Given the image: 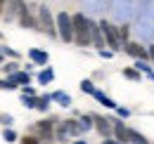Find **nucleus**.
<instances>
[{"instance_id": "10", "label": "nucleus", "mask_w": 154, "mask_h": 144, "mask_svg": "<svg viewBox=\"0 0 154 144\" xmlns=\"http://www.w3.org/2000/svg\"><path fill=\"white\" fill-rule=\"evenodd\" d=\"M93 121H95V128L97 132L104 137V140H112V135H114V118H104V116H93Z\"/></svg>"}, {"instance_id": "33", "label": "nucleus", "mask_w": 154, "mask_h": 144, "mask_svg": "<svg viewBox=\"0 0 154 144\" xmlns=\"http://www.w3.org/2000/svg\"><path fill=\"white\" fill-rule=\"evenodd\" d=\"M112 54H114V52H112V50H100V57H104V59H109Z\"/></svg>"}, {"instance_id": "13", "label": "nucleus", "mask_w": 154, "mask_h": 144, "mask_svg": "<svg viewBox=\"0 0 154 144\" xmlns=\"http://www.w3.org/2000/svg\"><path fill=\"white\" fill-rule=\"evenodd\" d=\"M90 40H93V45H95L97 50H104V45H107L104 33H102L100 24H95V21H90Z\"/></svg>"}, {"instance_id": "25", "label": "nucleus", "mask_w": 154, "mask_h": 144, "mask_svg": "<svg viewBox=\"0 0 154 144\" xmlns=\"http://www.w3.org/2000/svg\"><path fill=\"white\" fill-rule=\"evenodd\" d=\"M81 90L85 92V94H95L97 88L93 85V80H83V83H81Z\"/></svg>"}, {"instance_id": "1", "label": "nucleus", "mask_w": 154, "mask_h": 144, "mask_svg": "<svg viewBox=\"0 0 154 144\" xmlns=\"http://www.w3.org/2000/svg\"><path fill=\"white\" fill-rule=\"evenodd\" d=\"M137 36L142 40H154V0H147L142 12H140V19H137V26H135Z\"/></svg>"}, {"instance_id": "15", "label": "nucleus", "mask_w": 154, "mask_h": 144, "mask_svg": "<svg viewBox=\"0 0 154 144\" xmlns=\"http://www.w3.org/2000/svg\"><path fill=\"white\" fill-rule=\"evenodd\" d=\"M29 59L33 62V64H48L50 62V57H48V52H43V50H29Z\"/></svg>"}, {"instance_id": "5", "label": "nucleus", "mask_w": 154, "mask_h": 144, "mask_svg": "<svg viewBox=\"0 0 154 144\" xmlns=\"http://www.w3.org/2000/svg\"><path fill=\"white\" fill-rule=\"evenodd\" d=\"M78 135H83V132H81V125H78V121H59V123H57L55 140H59V142H66V140L78 137Z\"/></svg>"}, {"instance_id": "22", "label": "nucleus", "mask_w": 154, "mask_h": 144, "mask_svg": "<svg viewBox=\"0 0 154 144\" xmlns=\"http://www.w3.org/2000/svg\"><path fill=\"white\" fill-rule=\"evenodd\" d=\"M2 71L7 73V76H14V73H19V64H17V62H10V64H2Z\"/></svg>"}, {"instance_id": "7", "label": "nucleus", "mask_w": 154, "mask_h": 144, "mask_svg": "<svg viewBox=\"0 0 154 144\" xmlns=\"http://www.w3.org/2000/svg\"><path fill=\"white\" fill-rule=\"evenodd\" d=\"M38 28L45 31L48 36H55L57 33V19H52L50 10L45 5H38Z\"/></svg>"}, {"instance_id": "27", "label": "nucleus", "mask_w": 154, "mask_h": 144, "mask_svg": "<svg viewBox=\"0 0 154 144\" xmlns=\"http://www.w3.org/2000/svg\"><path fill=\"white\" fill-rule=\"evenodd\" d=\"M14 88H19V85L12 83V78H2L0 80V90H14Z\"/></svg>"}, {"instance_id": "4", "label": "nucleus", "mask_w": 154, "mask_h": 144, "mask_svg": "<svg viewBox=\"0 0 154 144\" xmlns=\"http://www.w3.org/2000/svg\"><path fill=\"white\" fill-rule=\"evenodd\" d=\"M133 14H135L133 0H112V17L116 21H128Z\"/></svg>"}, {"instance_id": "23", "label": "nucleus", "mask_w": 154, "mask_h": 144, "mask_svg": "<svg viewBox=\"0 0 154 144\" xmlns=\"http://www.w3.org/2000/svg\"><path fill=\"white\" fill-rule=\"evenodd\" d=\"M135 69H137L140 73H147V76H152V73H154V69L149 66V64H147V62H142V59H140V62L135 64Z\"/></svg>"}, {"instance_id": "21", "label": "nucleus", "mask_w": 154, "mask_h": 144, "mask_svg": "<svg viewBox=\"0 0 154 144\" xmlns=\"http://www.w3.org/2000/svg\"><path fill=\"white\" fill-rule=\"evenodd\" d=\"M21 104H24L26 109H38L40 97H36V94H33V97H26V94H24V97H21Z\"/></svg>"}, {"instance_id": "16", "label": "nucleus", "mask_w": 154, "mask_h": 144, "mask_svg": "<svg viewBox=\"0 0 154 144\" xmlns=\"http://www.w3.org/2000/svg\"><path fill=\"white\" fill-rule=\"evenodd\" d=\"M93 97H95V99H97V102H100V104H104V106H107V109H114V111H116V109H119V106H116V102H114V99H109V97H107V94H104V92H102V90H97L95 94H93Z\"/></svg>"}, {"instance_id": "26", "label": "nucleus", "mask_w": 154, "mask_h": 144, "mask_svg": "<svg viewBox=\"0 0 154 144\" xmlns=\"http://www.w3.org/2000/svg\"><path fill=\"white\" fill-rule=\"evenodd\" d=\"M2 140H5V142H14V140H17V132H14L12 128H5V130H2Z\"/></svg>"}, {"instance_id": "37", "label": "nucleus", "mask_w": 154, "mask_h": 144, "mask_svg": "<svg viewBox=\"0 0 154 144\" xmlns=\"http://www.w3.org/2000/svg\"><path fill=\"white\" fill-rule=\"evenodd\" d=\"M2 57H5V54H2V52H0V66H2Z\"/></svg>"}, {"instance_id": "32", "label": "nucleus", "mask_w": 154, "mask_h": 144, "mask_svg": "<svg viewBox=\"0 0 154 144\" xmlns=\"http://www.w3.org/2000/svg\"><path fill=\"white\" fill-rule=\"evenodd\" d=\"M0 52H2V54H10V57H17V52L10 50V47H0Z\"/></svg>"}, {"instance_id": "30", "label": "nucleus", "mask_w": 154, "mask_h": 144, "mask_svg": "<svg viewBox=\"0 0 154 144\" xmlns=\"http://www.w3.org/2000/svg\"><path fill=\"white\" fill-rule=\"evenodd\" d=\"M21 144H40L38 137H33V135H26L24 140H21Z\"/></svg>"}, {"instance_id": "36", "label": "nucleus", "mask_w": 154, "mask_h": 144, "mask_svg": "<svg viewBox=\"0 0 154 144\" xmlns=\"http://www.w3.org/2000/svg\"><path fill=\"white\" fill-rule=\"evenodd\" d=\"M71 144H88L85 140H76V142H71Z\"/></svg>"}, {"instance_id": "17", "label": "nucleus", "mask_w": 154, "mask_h": 144, "mask_svg": "<svg viewBox=\"0 0 154 144\" xmlns=\"http://www.w3.org/2000/svg\"><path fill=\"white\" fill-rule=\"evenodd\" d=\"M10 78H12V83H17V85H21V88L31 83V73L29 71H19V73H14V76H10Z\"/></svg>"}, {"instance_id": "11", "label": "nucleus", "mask_w": 154, "mask_h": 144, "mask_svg": "<svg viewBox=\"0 0 154 144\" xmlns=\"http://www.w3.org/2000/svg\"><path fill=\"white\" fill-rule=\"evenodd\" d=\"M24 7H26L24 0H7V7H5V14L2 17L7 19V21H19Z\"/></svg>"}, {"instance_id": "8", "label": "nucleus", "mask_w": 154, "mask_h": 144, "mask_svg": "<svg viewBox=\"0 0 154 144\" xmlns=\"http://www.w3.org/2000/svg\"><path fill=\"white\" fill-rule=\"evenodd\" d=\"M52 125H55V121H40L31 128V135L38 137L40 142H52L55 140V128Z\"/></svg>"}, {"instance_id": "19", "label": "nucleus", "mask_w": 154, "mask_h": 144, "mask_svg": "<svg viewBox=\"0 0 154 144\" xmlns=\"http://www.w3.org/2000/svg\"><path fill=\"white\" fill-rule=\"evenodd\" d=\"M78 125H81V132H88L90 128H95V121H93V116H81V118H76Z\"/></svg>"}, {"instance_id": "14", "label": "nucleus", "mask_w": 154, "mask_h": 144, "mask_svg": "<svg viewBox=\"0 0 154 144\" xmlns=\"http://www.w3.org/2000/svg\"><path fill=\"white\" fill-rule=\"evenodd\" d=\"M123 50L131 54V57H135L137 62H140V59H142V62H147V57H149V52H147V50H145L142 45H137V43H128V45H126Z\"/></svg>"}, {"instance_id": "20", "label": "nucleus", "mask_w": 154, "mask_h": 144, "mask_svg": "<svg viewBox=\"0 0 154 144\" xmlns=\"http://www.w3.org/2000/svg\"><path fill=\"white\" fill-rule=\"evenodd\" d=\"M52 99H55V102H59L62 106H69V104H71V97H69L66 92H62V90L52 92Z\"/></svg>"}, {"instance_id": "29", "label": "nucleus", "mask_w": 154, "mask_h": 144, "mask_svg": "<svg viewBox=\"0 0 154 144\" xmlns=\"http://www.w3.org/2000/svg\"><path fill=\"white\" fill-rule=\"evenodd\" d=\"M0 125L12 128V116H7V113H0Z\"/></svg>"}, {"instance_id": "28", "label": "nucleus", "mask_w": 154, "mask_h": 144, "mask_svg": "<svg viewBox=\"0 0 154 144\" xmlns=\"http://www.w3.org/2000/svg\"><path fill=\"white\" fill-rule=\"evenodd\" d=\"M119 36L123 40V45H128V26H119Z\"/></svg>"}, {"instance_id": "3", "label": "nucleus", "mask_w": 154, "mask_h": 144, "mask_svg": "<svg viewBox=\"0 0 154 144\" xmlns=\"http://www.w3.org/2000/svg\"><path fill=\"white\" fill-rule=\"evenodd\" d=\"M100 28H102L104 40H107V45H109L112 52H119L121 47H126L123 40H121V36H119V26H114L112 21H100Z\"/></svg>"}, {"instance_id": "31", "label": "nucleus", "mask_w": 154, "mask_h": 144, "mask_svg": "<svg viewBox=\"0 0 154 144\" xmlns=\"http://www.w3.org/2000/svg\"><path fill=\"white\" fill-rule=\"evenodd\" d=\"M116 113H119L121 118H128V116H131V111H128V109H123V106H119V109H116Z\"/></svg>"}, {"instance_id": "2", "label": "nucleus", "mask_w": 154, "mask_h": 144, "mask_svg": "<svg viewBox=\"0 0 154 144\" xmlns=\"http://www.w3.org/2000/svg\"><path fill=\"white\" fill-rule=\"evenodd\" d=\"M74 43L76 45H90V19L83 12L74 14Z\"/></svg>"}, {"instance_id": "9", "label": "nucleus", "mask_w": 154, "mask_h": 144, "mask_svg": "<svg viewBox=\"0 0 154 144\" xmlns=\"http://www.w3.org/2000/svg\"><path fill=\"white\" fill-rule=\"evenodd\" d=\"M19 24L24 28H38V5H26L19 17Z\"/></svg>"}, {"instance_id": "12", "label": "nucleus", "mask_w": 154, "mask_h": 144, "mask_svg": "<svg viewBox=\"0 0 154 144\" xmlns=\"http://www.w3.org/2000/svg\"><path fill=\"white\" fill-rule=\"evenodd\" d=\"M114 137L121 144H131V140H133V130L126 128L121 121H114Z\"/></svg>"}, {"instance_id": "18", "label": "nucleus", "mask_w": 154, "mask_h": 144, "mask_svg": "<svg viewBox=\"0 0 154 144\" xmlns=\"http://www.w3.org/2000/svg\"><path fill=\"white\" fill-rule=\"evenodd\" d=\"M52 78H55V71L48 66V69H43V71L38 73V83L40 85H48V83H52Z\"/></svg>"}, {"instance_id": "34", "label": "nucleus", "mask_w": 154, "mask_h": 144, "mask_svg": "<svg viewBox=\"0 0 154 144\" xmlns=\"http://www.w3.org/2000/svg\"><path fill=\"white\" fill-rule=\"evenodd\" d=\"M5 7H7V0H0V14H5Z\"/></svg>"}, {"instance_id": "24", "label": "nucleus", "mask_w": 154, "mask_h": 144, "mask_svg": "<svg viewBox=\"0 0 154 144\" xmlns=\"http://www.w3.org/2000/svg\"><path fill=\"white\" fill-rule=\"evenodd\" d=\"M123 76L131 78V80H142V73L137 71V69H123Z\"/></svg>"}, {"instance_id": "35", "label": "nucleus", "mask_w": 154, "mask_h": 144, "mask_svg": "<svg viewBox=\"0 0 154 144\" xmlns=\"http://www.w3.org/2000/svg\"><path fill=\"white\" fill-rule=\"evenodd\" d=\"M102 144H121V142H119V140H104Z\"/></svg>"}, {"instance_id": "6", "label": "nucleus", "mask_w": 154, "mask_h": 144, "mask_svg": "<svg viewBox=\"0 0 154 144\" xmlns=\"http://www.w3.org/2000/svg\"><path fill=\"white\" fill-rule=\"evenodd\" d=\"M57 33L64 43L74 40V17L71 14H66V12H59L57 14Z\"/></svg>"}]
</instances>
